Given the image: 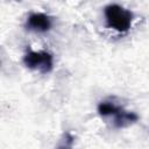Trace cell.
Wrapping results in <instances>:
<instances>
[{
    "mask_svg": "<svg viewBox=\"0 0 149 149\" xmlns=\"http://www.w3.org/2000/svg\"><path fill=\"white\" fill-rule=\"evenodd\" d=\"M104 15L107 26L118 33H127L134 20V14L118 3L107 5L104 9Z\"/></svg>",
    "mask_w": 149,
    "mask_h": 149,
    "instance_id": "obj_1",
    "label": "cell"
},
{
    "mask_svg": "<svg viewBox=\"0 0 149 149\" xmlns=\"http://www.w3.org/2000/svg\"><path fill=\"white\" fill-rule=\"evenodd\" d=\"M22 62L28 69L36 70L41 73H48L54 68V57L48 51L29 50L24 54Z\"/></svg>",
    "mask_w": 149,
    "mask_h": 149,
    "instance_id": "obj_2",
    "label": "cell"
},
{
    "mask_svg": "<svg viewBox=\"0 0 149 149\" xmlns=\"http://www.w3.org/2000/svg\"><path fill=\"white\" fill-rule=\"evenodd\" d=\"M52 20L49 15L44 13H31L27 17L26 21V29L33 33L43 34L51 29Z\"/></svg>",
    "mask_w": 149,
    "mask_h": 149,
    "instance_id": "obj_3",
    "label": "cell"
},
{
    "mask_svg": "<svg viewBox=\"0 0 149 149\" xmlns=\"http://www.w3.org/2000/svg\"><path fill=\"white\" fill-rule=\"evenodd\" d=\"M137 120H139V115L135 112H128V111L122 109L113 116V127L118 129L126 128L135 123Z\"/></svg>",
    "mask_w": 149,
    "mask_h": 149,
    "instance_id": "obj_4",
    "label": "cell"
},
{
    "mask_svg": "<svg viewBox=\"0 0 149 149\" xmlns=\"http://www.w3.org/2000/svg\"><path fill=\"white\" fill-rule=\"evenodd\" d=\"M123 107L116 102H114L113 100L108 99V100H104L101 102H99L98 105V113L100 116L102 118H108V116H114L115 114H118L120 111H122Z\"/></svg>",
    "mask_w": 149,
    "mask_h": 149,
    "instance_id": "obj_5",
    "label": "cell"
},
{
    "mask_svg": "<svg viewBox=\"0 0 149 149\" xmlns=\"http://www.w3.org/2000/svg\"><path fill=\"white\" fill-rule=\"evenodd\" d=\"M14 1H21V0H14Z\"/></svg>",
    "mask_w": 149,
    "mask_h": 149,
    "instance_id": "obj_6",
    "label": "cell"
}]
</instances>
